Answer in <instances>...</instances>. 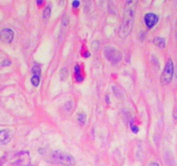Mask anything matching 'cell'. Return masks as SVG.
<instances>
[{
	"mask_svg": "<svg viewBox=\"0 0 177 166\" xmlns=\"http://www.w3.org/2000/svg\"><path fill=\"white\" fill-rule=\"evenodd\" d=\"M30 81H31V84L34 87H37L39 85V82H40V76H33L30 79Z\"/></svg>",
	"mask_w": 177,
	"mask_h": 166,
	"instance_id": "12",
	"label": "cell"
},
{
	"mask_svg": "<svg viewBox=\"0 0 177 166\" xmlns=\"http://www.w3.org/2000/svg\"><path fill=\"white\" fill-rule=\"evenodd\" d=\"M10 64H11V62L10 60H5L0 64V67H7V66H10Z\"/></svg>",
	"mask_w": 177,
	"mask_h": 166,
	"instance_id": "16",
	"label": "cell"
},
{
	"mask_svg": "<svg viewBox=\"0 0 177 166\" xmlns=\"http://www.w3.org/2000/svg\"><path fill=\"white\" fill-rule=\"evenodd\" d=\"M51 6L48 5V6H46L45 8H44V12H43V17H44V20H48L49 17H51Z\"/></svg>",
	"mask_w": 177,
	"mask_h": 166,
	"instance_id": "10",
	"label": "cell"
},
{
	"mask_svg": "<svg viewBox=\"0 0 177 166\" xmlns=\"http://www.w3.org/2000/svg\"><path fill=\"white\" fill-rule=\"evenodd\" d=\"M137 2L133 1H127L125 10L123 12L122 17V22H121L120 29H119V36L124 39L128 35L130 34L132 31L133 26H134V21L136 17V11H137Z\"/></svg>",
	"mask_w": 177,
	"mask_h": 166,
	"instance_id": "1",
	"label": "cell"
},
{
	"mask_svg": "<svg viewBox=\"0 0 177 166\" xmlns=\"http://www.w3.org/2000/svg\"><path fill=\"white\" fill-rule=\"evenodd\" d=\"M153 42H154L155 45H156L157 47H159V48H161V49L165 48V46H166V42H165V39H164V38H162V37L156 36V37H155V38H154Z\"/></svg>",
	"mask_w": 177,
	"mask_h": 166,
	"instance_id": "8",
	"label": "cell"
},
{
	"mask_svg": "<svg viewBox=\"0 0 177 166\" xmlns=\"http://www.w3.org/2000/svg\"><path fill=\"white\" fill-rule=\"evenodd\" d=\"M69 24V17L67 15H64L63 17V20H62V25L63 27H66Z\"/></svg>",
	"mask_w": 177,
	"mask_h": 166,
	"instance_id": "14",
	"label": "cell"
},
{
	"mask_svg": "<svg viewBox=\"0 0 177 166\" xmlns=\"http://www.w3.org/2000/svg\"><path fill=\"white\" fill-rule=\"evenodd\" d=\"M91 48H92L93 50H97L98 48H99V42H98V41H94V42H92Z\"/></svg>",
	"mask_w": 177,
	"mask_h": 166,
	"instance_id": "15",
	"label": "cell"
},
{
	"mask_svg": "<svg viewBox=\"0 0 177 166\" xmlns=\"http://www.w3.org/2000/svg\"><path fill=\"white\" fill-rule=\"evenodd\" d=\"M90 54L89 52H85V53L83 54V56H84V57H90Z\"/></svg>",
	"mask_w": 177,
	"mask_h": 166,
	"instance_id": "19",
	"label": "cell"
},
{
	"mask_svg": "<svg viewBox=\"0 0 177 166\" xmlns=\"http://www.w3.org/2000/svg\"><path fill=\"white\" fill-rule=\"evenodd\" d=\"M130 128H131L132 131H133L134 133H137V132L139 131V128L136 126H133V125H131V126H130Z\"/></svg>",
	"mask_w": 177,
	"mask_h": 166,
	"instance_id": "17",
	"label": "cell"
},
{
	"mask_svg": "<svg viewBox=\"0 0 177 166\" xmlns=\"http://www.w3.org/2000/svg\"><path fill=\"white\" fill-rule=\"evenodd\" d=\"M174 117H175V119H176L177 120V109L176 110H175V112H174Z\"/></svg>",
	"mask_w": 177,
	"mask_h": 166,
	"instance_id": "20",
	"label": "cell"
},
{
	"mask_svg": "<svg viewBox=\"0 0 177 166\" xmlns=\"http://www.w3.org/2000/svg\"><path fill=\"white\" fill-rule=\"evenodd\" d=\"M77 119H78V122L81 125H84L86 122V114L84 113H80L77 116Z\"/></svg>",
	"mask_w": 177,
	"mask_h": 166,
	"instance_id": "11",
	"label": "cell"
},
{
	"mask_svg": "<svg viewBox=\"0 0 177 166\" xmlns=\"http://www.w3.org/2000/svg\"><path fill=\"white\" fill-rule=\"evenodd\" d=\"M37 5H42V4H43V1H37Z\"/></svg>",
	"mask_w": 177,
	"mask_h": 166,
	"instance_id": "23",
	"label": "cell"
},
{
	"mask_svg": "<svg viewBox=\"0 0 177 166\" xmlns=\"http://www.w3.org/2000/svg\"><path fill=\"white\" fill-rule=\"evenodd\" d=\"M79 5H80V2H79L78 0H75V1L72 2V6H73L74 8H77Z\"/></svg>",
	"mask_w": 177,
	"mask_h": 166,
	"instance_id": "18",
	"label": "cell"
},
{
	"mask_svg": "<svg viewBox=\"0 0 177 166\" xmlns=\"http://www.w3.org/2000/svg\"><path fill=\"white\" fill-rule=\"evenodd\" d=\"M103 53L107 60L110 61L112 63H118L121 59V53L114 47H106Z\"/></svg>",
	"mask_w": 177,
	"mask_h": 166,
	"instance_id": "4",
	"label": "cell"
},
{
	"mask_svg": "<svg viewBox=\"0 0 177 166\" xmlns=\"http://www.w3.org/2000/svg\"><path fill=\"white\" fill-rule=\"evenodd\" d=\"M52 157L54 160L57 163L64 166H74L76 164V162L74 157L63 151H56L53 152Z\"/></svg>",
	"mask_w": 177,
	"mask_h": 166,
	"instance_id": "2",
	"label": "cell"
},
{
	"mask_svg": "<svg viewBox=\"0 0 177 166\" xmlns=\"http://www.w3.org/2000/svg\"><path fill=\"white\" fill-rule=\"evenodd\" d=\"M74 73H75V79H76V81H78V82H81L83 80V76L81 75L80 66L78 65V64H76L74 67Z\"/></svg>",
	"mask_w": 177,
	"mask_h": 166,
	"instance_id": "9",
	"label": "cell"
},
{
	"mask_svg": "<svg viewBox=\"0 0 177 166\" xmlns=\"http://www.w3.org/2000/svg\"><path fill=\"white\" fill-rule=\"evenodd\" d=\"M159 21L158 16L156 15L155 13H147L144 17V23L148 29H152Z\"/></svg>",
	"mask_w": 177,
	"mask_h": 166,
	"instance_id": "6",
	"label": "cell"
},
{
	"mask_svg": "<svg viewBox=\"0 0 177 166\" xmlns=\"http://www.w3.org/2000/svg\"><path fill=\"white\" fill-rule=\"evenodd\" d=\"M14 38V31L10 29H4L0 31V40L4 43H10Z\"/></svg>",
	"mask_w": 177,
	"mask_h": 166,
	"instance_id": "5",
	"label": "cell"
},
{
	"mask_svg": "<svg viewBox=\"0 0 177 166\" xmlns=\"http://www.w3.org/2000/svg\"><path fill=\"white\" fill-rule=\"evenodd\" d=\"M106 102H107V104H110V99H109V97H108V96L106 97Z\"/></svg>",
	"mask_w": 177,
	"mask_h": 166,
	"instance_id": "22",
	"label": "cell"
},
{
	"mask_svg": "<svg viewBox=\"0 0 177 166\" xmlns=\"http://www.w3.org/2000/svg\"><path fill=\"white\" fill-rule=\"evenodd\" d=\"M32 73H33V76H41V68L37 65L33 66L32 68Z\"/></svg>",
	"mask_w": 177,
	"mask_h": 166,
	"instance_id": "13",
	"label": "cell"
},
{
	"mask_svg": "<svg viewBox=\"0 0 177 166\" xmlns=\"http://www.w3.org/2000/svg\"><path fill=\"white\" fill-rule=\"evenodd\" d=\"M11 131L8 129L0 130V145L5 146L11 140Z\"/></svg>",
	"mask_w": 177,
	"mask_h": 166,
	"instance_id": "7",
	"label": "cell"
},
{
	"mask_svg": "<svg viewBox=\"0 0 177 166\" xmlns=\"http://www.w3.org/2000/svg\"><path fill=\"white\" fill-rule=\"evenodd\" d=\"M173 76H174V63L172 59H168L161 76V83L162 85L169 84L172 81Z\"/></svg>",
	"mask_w": 177,
	"mask_h": 166,
	"instance_id": "3",
	"label": "cell"
},
{
	"mask_svg": "<svg viewBox=\"0 0 177 166\" xmlns=\"http://www.w3.org/2000/svg\"><path fill=\"white\" fill-rule=\"evenodd\" d=\"M150 166H160L159 165V164H157V163H152Z\"/></svg>",
	"mask_w": 177,
	"mask_h": 166,
	"instance_id": "21",
	"label": "cell"
}]
</instances>
